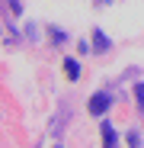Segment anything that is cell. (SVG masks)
<instances>
[{
  "mask_svg": "<svg viewBox=\"0 0 144 148\" xmlns=\"http://www.w3.org/2000/svg\"><path fill=\"white\" fill-rule=\"evenodd\" d=\"M109 103H112V100H109L106 93H96L93 100H90V113H93V116H103V113L109 110Z\"/></svg>",
  "mask_w": 144,
  "mask_h": 148,
  "instance_id": "cell-1",
  "label": "cell"
},
{
  "mask_svg": "<svg viewBox=\"0 0 144 148\" xmlns=\"http://www.w3.org/2000/svg\"><path fill=\"white\" fill-rule=\"evenodd\" d=\"M64 74H67L70 81H77V77H80V64H77L74 58H67V61H64Z\"/></svg>",
  "mask_w": 144,
  "mask_h": 148,
  "instance_id": "cell-2",
  "label": "cell"
},
{
  "mask_svg": "<svg viewBox=\"0 0 144 148\" xmlns=\"http://www.w3.org/2000/svg\"><path fill=\"white\" fill-rule=\"evenodd\" d=\"M103 135H106V145L103 148H115V132L109 129V122H103Z\"/></svg>",
  "mask_w": 144,
  "mask_h": 148,
  "instance_id": "cell-3",
  "label": "cell"
},
{
  "mask_svg": "<svg viewBox=\"0 0 144 148\" xmlns=\"http://www.w3.org/2000/svg\"><path fill=\"white\" fill-rule=\"evenodd\" d=\"M93 39H96V48H106V45H109V42H106V36H103V32H96V36H93Z\"/></svg>",
  "mask_w": 144,
  "mask_h": 148,
  "instance_id": "cell-4",
  "label": "cell"
},
{
  "mask_svg": "<svg viewBox=\"0 0 144 148\" xmlns=\"http://www.w3.org/2000/svg\"><path fill=\"white\" fill-rule=\"evenodd\" d=\"M135 93H138V103L144 106V84H138V87H135Z\"/></svg>",
  "mask_w": 144,
  "mask_h": 148,
  "instance_id": "cell-5",
  "label": "cell"
}]
</instances>
